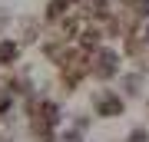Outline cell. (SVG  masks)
I'll use <instances>...</instances> for the list:
<instances>
[{
  "instance_id": "obj_6",
  "label": "cell",
  "mask_w": 149,
  "mask_h": 142,
  "mask_svg": "<svg viewBox=\"0 0 149 142\" xmlns=\"http://www.w3.org/2000/svg\"><path fill=\"white\" fill-rule=\"evenodd\" d=\"M129 10L139 17H149V0H129Z\"/></svg>"
},
{
  "instance_id": "obj_8",
  "label": "cell",
  "mask_w": 149,
  "mask_h": 142,
  "mask_svg": "<svg viewBox=\"0 0 149 142\" xmlns=\"http://www.w3.org/2000/svg\"><path fill=\"white\" fill-rule=\"evenodd\" d=\"M60 142H80V129H70V132H66V136L60 139Z\"/></svg>"
},
{
  "instance_id": "obj_5",
  "label": "cell",
  "mask_w": 149,
  "mask_h": 142,
  "mask_svg": "<svg viewBox=\"0 0 149 142\" xmlns=\"http://www.w3.org/2000/svg\"><path fill=\"white\" fill-rule=\"evenodd\" d=\"M123 89H126V96H139L143 93V76H126L123 79Z\"/></svg>"
},
{
  "instance_id": "obj_2",
  "label": "cell",
  "mask_w": 149,
  "mask_h": 142,
  "mask_svg": "<svg viewBox=\"0 0 149 142\" xmlns=\"http://www.w3.org/2000/svg\"><path fill=\"white\" fill-rule=\"evenodd\" d=\"M90 73H93L96 79H100V83H106V79H113V76L119 73V56H116L113 50H103V46H100V50L93 53Z\"/></svg>"
},
{
  "instance_id": "obj_3",
  "label": "cell",
  "mask_w": 149,
  "mask_h": 142,
  "mask_svg": "<svg viewBox=\"0 0 149 142\" xmlns=\"http://www.w3.org/2000/svg\"><path fill=\"white\" fill-rule=\"evenodd\" d=\"M17 56H20V43H13V40H0V66L17 63Z\"/></svg>"
},
{
  "instance_id": "obj_4",
  "label": "cell",
  "mask_w": 149,
  "mask_h": 142,
  "mask_svg": "<svg viewBox=\"0 0 149 142\" xmlns=\"http://www.w3.org/2000/svg\"><path fill=\"white\" fill-rule=\"evenodd\" d=\"M66 3H70V0H47V20L50 23L63 20V17H66Z\"/></svg>"
},
{
  "instance_id": "obj_10",
  "label": "cell",
  "mask_w": 149,
  "mask_h": 142,
  "mask_svg": "<svg viewBox=\"0 0 149 142\" xmlns=\"http://www.w3.org/2000/svg\"><path fill=\"white\" fill-rule=\"evenodd\" d=\"M146 46H149V30H146Z\"/></svg>"
},
{
  "instance_id": "obj_9",
  "label": "cell",
  "mask_w": 149,
  "mask_h": 142,
  "mask_svg": "<svg viewBox=\"0 0 149 142\" xmlns=\"http://www.w3.org/2000/svg\"><path fill=\"white\" fill-rule=\"evenodd\" d=\"M7 23H10V13H0V30H3Z\"/></svg>"
},
{
  "instance_id": "obj_1",
  "label": "cell",
  "mask_w": 149,
  "mask_h": 142,
  "mask_svg": "<svg viewBox=\"0 0 149 142\" xmlns=\"http://www.w3.org/2000/svg\"><path fill=\"white\" fill-rule=\"evenodd\" d=\"M123 106H126L123 96L113 93V89H96L93 93V109H96V116H103V119H119Z\"/></svg>"
},
{
  "instance_id": "obj_7",
  "label": "cell",
  "mask_w": 149,
  "mask_h": 142,
  "mask_svg": "<svg viewBox=\"0 0 149 142\" xmlns=\"http://www.w3.org/2000/svg\"><path fill=\"white\" fill-rule=\"evenodd\" d=\"M149 136H146V129H133L129 132V142H146Z\"/></svg>"
}]
</instances>
